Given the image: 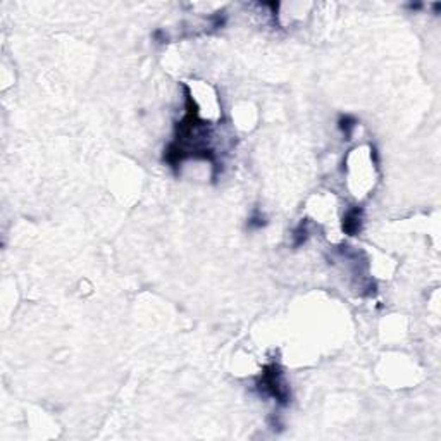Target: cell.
Wrapping results in <instances>:
<instances>
[{
    "label": "cell",
    "mask_w": 441,
    "mask_h": 441,
    "mask_svg": "<svg viewBox=\"0 0 441 441\" xmlns=\"http://www.w3.org/2000/svg\"><path fill=\"white\" fill-rule=\"evenodd\" d=\"M309 238V227H307V220H302V222L296 226V229L293 231V247H300L303 245Z\"/></svg>",
    "instance_id": "cell-3"
},
{
    "label": "cell",
    "mask_w": 441,
    "mask_h": 441,
    "mask_svg": "<svg viewBox=\"0 0 441 441\" xmlns=\"http://www.w3.org/2000/svg\"><path fill=\"white\" fill-rule=\"evenodd\" d=\"M362 227V209L353 207L343 218V231L350 236H355Z\"/></svg>",
    "instance_id": "cell-2"
},
{
    "label": "cell",
    "mask_w": 441,
    "mask_h": 441,
    "mask_svg": "<svg viewBox=\"0 0 441 441\" xmlns=\"http://www.w3.org/2000/svg\"><path fill=\"white\" fill-rule=\"evenodd\" d=\"M248 226H250V227H262V226H265V218L260 214V212H255V214L250 218V220H248Z\"/></svg>",
    "instance_id": "cell-5"
},
{
    "label": "cell",
    "mask_w": 441,
    "mask_h": 441,
    "mask_svg": "<svg viewBox=\"0 0 441 441\" xmlns=\"http://www.w3.org/2000/svg\"><path fill=\"white\" fill-rule=\"evenodd\" d=\"M255 388L264 397L274 398L281 407H286L290 404V388L286 384L279 364H267L264 367V370H262V374L255 381Z\"/></svg>",
    "instance_id": "cell-1"
},
{
    "label": "cell",
    "mask_w": 441,
    "mask_h": 441,
    "mask_svg": "<svg viewBox=\"0 0 441 441\" xmlns=\"http://www.w3.org/2000/svg\"><path fill=\"white\" fill-rule=\"evenodd\" d=\"M357 126V119L353 117V115H341L338 121V128L343 131V135L346 136V140H350V136H352V131L353 128Z\"/></svg>",
    "instance_id": "cell-4"
}]
</instances>
